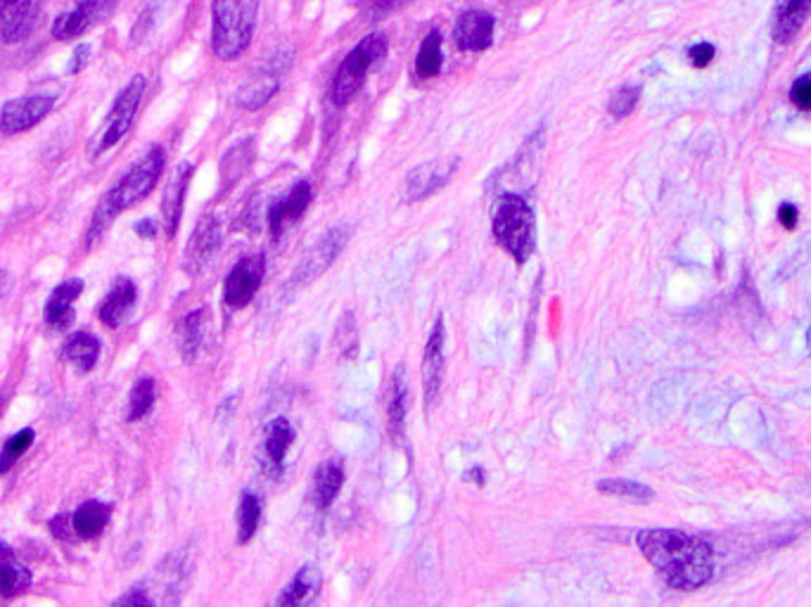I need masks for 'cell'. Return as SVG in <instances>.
<instances>
[{
    "label": "cell",
    "instance_id": "cell-1",
    "mask_svg": "<svg viewBox=\"0 0 811 607\" xmlns=\"http://www.w3.org/2000/svg\"><path fill=\"white\" fill-rule=\"evenodd\" d=\"M636 541L644 557L672 588L693 590L712 579L714 553L700 536L677 529H646Z\"/></svg>",
    "mask_w": 811,
    "mask_h": 607
},
{
    "label": "cell",
    "instance_id": "cell-2",
    "mask_svg": "<svg viewBox=\"0 0 811 607\" xmlns=\"http://www.w3.org/2000/svg\"><path fill=\"white\" fill-rule=\"evenodd\" d=\"M162 171H164V152L162 148H152L145 158L140 160L136 166H131L127 174L119 178L115 188L107 193L100 209L96 212V216H93L88 240H96L100 232L112 224L115 216L138 205L140 199H145L154 185H158Z\"/></svg>",
    "mask_w": 811,
    "mask_h": 607
},
{
    "label": "cell",
    "instance_id": "cell-3",
    "mask_svg": "<svg viewBox=\"0 0 811 607\" xmlns=\"http://www.w3.org/2000/svg\"><path fill=\"white\" fill-rule=\"evenodd\" d=\"M491 230L498 247H504L515 263H527L537 247V221L522 193H504L496 199Z\"/></svg>",
    "mask_w": 811,
    "mask_h": 607
},
{
    "label": "cell",
    "instance_id": "cell-4",
    "mask_svg": "<svg viewBox=\"0 0 811 607\" xmlns=\"http://www.w3.org/2000/svg\"><path fill=\"white\" fill-rule=\"evenodd\" d=\"M259 0H214L212 51L218 59H238L252 43Z\"/></svg>",
    "mask_w": 811,
    "mask_h": 607
},
{
    "label": "cell",
    "instance_id": "cell-5",
    "mask_svg": "<svg viewBox=\"0 0 811 607\" xmlns=\"http://www.w3.org/2000/svg\"><path fill=\"white\" fill-rule=\"evenodd\" d=\"M387 48L389 45L382 34H370L342 59L333 82V102L337 107H345L354 100L356 93L364 88L368 72L380 65L382 57L387 55Z\"/></svg>",
    "mask_w": 811,
    "mask_h": 607
},
{
    "label": "cell",
    "instance_id": "cell-6",
    "mask_svg": "<svg viewBox=\"0 0 811 607\" xmlns=\"http://www.w3.org/2000/svg\"><path fill=\"white\" fill-rule=\"evenodd\" d=\"M349 236L352 232L347 230V226H335L327 232H323V236L311 245L304 252V257L300 259L298 269H294L292 273V283L294 285L314 283L316 278H321L337 261L342 249H345V245L349 242Z\"/></svg>",
    "mask_w": 811,
    "mask_h": 607
},
{
    "label": "cell",
    "instance_id": "cell-7",
    "mask_svg": "<svg viewBox=\"0 0 811 607\" xmlns=\"http://www.w3.org/2000/svg\"><path fill=\"white\" fill-rule=\"evenodd\" d=\"M143 93H145V76H136V79H131V84L119 93L112 110H109L105 119V127L98 133L96 152L93 154H100L107 152L109 148H115L119 140L129 133L138 112V105L143 100Z\"/></svg>",
    "mask_w": 811,
    "mask_h": 607
},
{
    "label": "cell",
    "instance_id": "cell-8",
    "mask_svg": "<svg viewBox=\"0 0 811 607\" xmlns=\"http://www.w3.org/2000/svg\"><path fill=\"white\" fill-rule=\"evenodd\" d=\"M263 275H267V259L261 252L240 259L224 283V302L228 308L238 311L252 302L263 283Z\"/></svg>",
    "mask_w": 811,
    "mask_h": 607
},
{
    "label": "cell",
    "instance_id": "cell-9",
    "mask_svg": "<svg viewBox=\"0 0 811 607\" xmlns=\"http://www.w3.org/2000/svg\"><path fill=\"white\" fill-rule=\"evenodd\" d=\"M461 160L458 158H444V160H430L425 164L415 166L403 183V202L406 205H415L423 202L430 195L440 193L444 185L456 174Z\"/></svg>",
    "mask_w": 811,
    "mask_h": 607
},
{
    "label": "cell",
    "instance_id": "cell-10",
    "mask_svg": "<svg viewBox=\"0 0 811 607\" xmlns=\"http://www.w3.org/2000/svg\"><path fill=\"white\" fill-rule=\"evenodd\" d=\"M57 96L53 93H31V96L10 100L0 110V129L6 133H22L34 129L53 112Z\"/></svg>",
    "mask_w": 811,
    "mask_h": 607
},
{
    "label": "cell",
    "instance_id": "cell-11",
    "mask_svg": "<svg viewBox=\"0 0 811 607\" xmlns=\"http://www.w3.org/2000/svg\"><path fill=\"white\" fill-rule=\"evenodd\" d=\"M311 199H314V185L309 181H300L294 183L285 195H280L271 202L269 230L273 240L283 238L285 232L302 219L311 205Z\"/></svg>",
    "mask_w": 811,
    "mask_h": 607
},
{
    "label": "cell",
    "instance_id": "cell-12",
    "mask_svg": "<svg viewBox=\"0 0 811 607\" xmlns=\"http://www.w3.org/2000/svg\"><path fill=\"white\" fill-rule=\"evenodd\" d=\"M117 0H79L69 12H62L53 24V36L60 41L79 39L88 29L100 24L115 10Z\"/></svg>",
    "mask_w": 811,
    "mask_h": 607
},
{
    "label": "cell",
    "instance_id": "cell-13",
    "mask_svg": "<svg viewBox=\"0 0 811 607\" xmlns=\"http://www.w3.org/2000/svg\"><path fill=\"white\" fill-rule=\"evenodd\" d=\"M444 342H446V328H444V318L440 316L434 321L430 337L425 342V351H423V389H425V403L428 409H432V403L440 397L442 389V380H444Z\"/></svg>",
    "mask_w": 811,
    "mask_h": 607
},
{
    "label": "cell",
    "instance_id": "cell-14",
    "mask_svg": "<svg viewBox=\"0 0 811 607\" xmlns=\"http://www.w3.org/2000/svg\"><path fill=\"white\" fill-rule=\"evenodd\" d=\"M496 20L494 14L485 10H467L463 12L454 26V43L463 53H482L487 51L494 41Z\"/></svg>",
    "mask_w": 811,
    "mask_h": 607
},
{
    "label": "cell",
    "instance_id": "cell-15",
    "mask_svg": "<svg viewBox=\"0 0 811 607\" xmlns=\"http://www.w3.org/2000/svg\"><path fill=\"white\" fill-rule=\"evenodd\" d=\"M292 442H294V427L288 418H275L267 425V430H263L259 460L263 465V470L269 473V477H280V473H283V463Z\"/></svg>",
    "mask_w": 811,
    "mask_h": 607
},
{
    "label": "cell",
    "instance_id": "cell-16",
    "mask_svg": "<svg viewBox=\"0 0 811 607\" xmlns=\"http://www.w3.org/2000/svg\"><path fill=\"white\" fill-rule=\"evenodd\" d=\"M218 245H221V226L214 216H205L193 232V238L185 249V271L191 275H197L202 269H207V263L216 257Z\"/></svg>",
    "mask_w": 811,
    "mask_h": 607
},
{
    "label": "cell",
    "instance_id": "cell-17",
    "mask_svg": "<svg viewBox=\"0 0 811 607\" xmlns=\"http://www.w3.org/2000/svg\"><path fill=\"white\" fill-rule=\"evenodd\" d=\"M39 0H0V41L20 43L31 34Z\"/></svg>",
    "mask_w": 811,
    "mask_h": 607
},
{
    "label": "cell",
    "instance_id": "cell-18",
    "mask_svg": "<svg viewBox=\"0 0 811 607\" xmlns=\"http://www.w3.org/2000/svg\"><path fill=\"white\" fill-rule=\"evenodd\" d=\"M411 409V387H409V372L406 366H397L392 372V380L387 387V430L392 434V440L399 442L403 437L406 427V413Z\"/></svg>",
    "mask_w": 811,
    "mask_h": 607
},
{
    "label": "cell",
    "instance_id": "cell-19",
    "mask_svg": "<svg viewBox=\"0 0 811 607\" xmlns=\"http://www.w3.org/2000/svg\"><path fill=\"white\" fill-rule=\"evenodd\" d=\"M193 178V166L188 162H183L174 176H171L166 191H164V199H162V216H164V230L166 238H174L181 216H183V205H185V193H188V185Z\"/></svg>",
    "mask_w": 811,
    "mask_h": 607
},
{
    "label": "cell",
    "instance_id": "cell-20",
    "mask_svg": "<svg viewBox=\"0 0 811 607\" xmlns=\"http://www.w3.org/2000/svg\"><path fill=\"white\" fill-rule=\"evenodd\" d=\"M82 292H84L82 280H65V283L53 290L48 304H45V323H48V328L57 333L69 328L76 316L74 302L79 300Z\"/></svg>",
    "mask_w": 811,
    "mask_h": 607
},
{
    "label": "cell",
    "instance_id": "cell-21",
    "mask_svg": "<svg viewBox=\"0 0 811 607\" xmlns=\"http://www.w3.org/2000/svg\"><path fill=\"white\" fill-rule=\"evenodd\" d=\"M138 290L131 278H117V283L109 290L107 297L100 304V321L109 328H117L127 316L131 314V308L136 304Z\"/></svg>",
    "mask_w": 811,
    "mask_h": 607
},
{
    "label": "cell",
    "instance_id": "cell-22",
    "mask_svg": "<svg viewBox=\"0 0 811 607\" xmlns=\"http://www.w3.org/2000/svg\"><path fill=\"white\" fill-rule=\"evenodd\" d=\"M321 570L316 565H304L298 574H294L292 582L283 588V594L275 598V605L285 607V605H311L318 594H321Z\"/></svg>",
    "mask_w": 811,
    "mask_h": 607
},
{
    "label": "cell",
    "instance_id": "cell-23",
    "mask_svg": "<svg viewBox=\"0 0 811 607\" xmlns=\"http://www.w3.org/2000/svg\"><path fill=\"white\" fill-rule=\"evenodd\" d=\"M345 487V468H342L339 460H325L316 468L314 475V503L318 510H327L333 503L337 494Z\"/></svg>",
    "mask_w": 811,
    "mask_h": 607
},
{
    "label": "cell",
    "instance_id": "cell-24",
    "mask_svg": "<svg viewBox=\"0 0 811 607\" xmlns=\"http://www.w3.org/2000/svg\"><path fill=\"white\" fill-rule=\"evenodd\" d=\"M31 586V572L14 557L12 549L0 543V596L14 598Z\"/></svg>",
    "mask_w": 811,
    "mask_h": 607
},
{
    "label": "cell",
    "instance_id": "cell-25",
    "mask_svg": "<svg viewBox=\"0 0 811 607\" xmlns=\"http://www.w3.org/2000/svg\"><path fill=\"white\" fill-rule=\"evenodd\" d=\"M109 518H112V508L100 501H86L72 516V529L79 539H86V541L98 539L105 532V527L109 524Z\"/></svg>",
    "mask_w": 811,
    "mask_h": 607
},
{
    "label": "cell",
    "instance_id": "cell-26",
    "mask_svg": "<svg viewBox=\"0 0 811 607\" xmlns=\"http://www.w3.org/2000/svg\"><path fill=\"white\" fill-rule=\"evenodd\" d=\"M205 323H207L205 308L191 311V314L179 323L176 339H179V351L185 364H193L197 359V354L202 349V339H205Z\"/></svg>",
    "mask_w": 811,
    "mask_h": 607
},
{
    "label": "cell",
    "instance_id": "cell-27",
    "mask_svg": "<svg viewBox=\"0 0 811 607\" xmlns=\"http://www.w3.org/2000/svg\"><path fill=\"white\" fill-rule=\"evenodd\" d=\"M278 76L275 74H259V76H252V79L245 82L240 86V90L236 93V102L238 107H242V110L247 112H255V110H261L263 105H267L278 90Z\"/></svg>",
    "mask_w": 811,
    "mask_h": 607
},
{
    "label": "cell",
    "instance_id": "cell-28",
    "mask_svg": "<svg viewBox=\"0 0 811 607\" xmlns=\"http://www.w3.org/2000/svg\"><path fill=\"white\" fill-rule=\"evenodd\" d=\"M809 14H811V0H786L781 10H778L776 31H774L776 41L778 43L792 41L800 34V29L809 20Z\"/></svg>",
    "mask_w": 811,
    "mask_h": 607
},
{
    "label": "cell",
    "instance_id": "cell-29",
    "mask_svg": "<svg viewBox=\"0 0 811 607\" xmlns=\"http://www.w3.org/2000/svg\"><path fill=\"white\" fill-rule=\"evenodd\" d=\"M98 356H100V342L88 335V333H76L67 339L65 345V359L74 366L79 368L82 372H88L96 368L98 364Z\"/></svg>",
    "mask_w": 811,
    "mask_h": 607
},
{
    "label": "cell",
    "instance_id": "cell-30",
    "mask_svg": "<svg viewBox=\"0 0 811 607\" xmlns=\"http://www.w3.org/2000/svg\"><path fill=\"white\" fill-rule=\"evenodd\" d=\"M252 158H255L252 138L242 140L240 145H236L226 154L224 162H221V188L224 191H228L230 185H236L242 178V174L249 169V164H252Z\"/></svg>",
    "mask_w": 811,
    "mask_h": 607
},
{
    "label": "cell",
    "instance_id": "cell-31",
    "mask_svg": "<svg viewBox=\"0 0 811 607\" xmlns=\"http://www.w3.org/2000/svg\"><path fill=\"white\" fill-rule=\"evenodd\" d=\"M442 65H444L442 34L436 29H432L425 36L423 45H420V53L415 57V74L420 76V79H434V76L442 72Z\"/></svg>",
    "mask_w": 811,
    "mask_h": 607
},
{
    "label": "cell",
    "instance_id": "cell-32",
    "mask_svg": "<svg viewBox=\"0 0 811 607\" xmlns=\"http://www.w3.org/2000/svg\"><path fill=\"white\" fill-rule=\"evenodd\" d=\"M261 522V498L252 491H242L238 503V543L247 546L257 536Z\"/></svg>",
    "mask_w": 811,
    "mask_h": 607
},
{
    "label": "cell",
    "instance_id": "cell-33",
    "mask_svg": "<svg viewBox=\"0 0 811 607\" xmlns=\"http://www.w3.org/2000/svg\"><path fill=\"white\" fill-rule=\"evenodd\" d=\"M596 489L603 496H613V498H621V501L629 503H650L655 498V491L641 481H631V479H601Z\"/></svg>",
    "mask_w": 811,
    "mask_h": 607
},
{
    "label": "cell",
    "instance_id": "cell-34",
    "mask_svg": "<svg viewBox=\"0 0 811 607\" xmlns=\"http://www.w3.org/2000/svg\"><path fill=\"white\" fill-rule=\"evenodd\" d=\"M154 399H158V387H154V380L140 378L129 394V409H127L129 423H136V420L145 418L154 407Z\"/></svg>",
    "mask_w": 811,
    "mask_h": 607
},
{
    "label": "cell",
    "instance_id": "cell-35",
    "mask_svg": "<svg viewBox=\"0 0 811 607\" xmlns=\"http://www.w3.org/2000/svg\"><path fill=\"white\" fill-rule=\"evenodd\" d=\"M335 349L339 354V359H345V361H354L358 356V325H356L354 311H345L337 323Z\"/></svg>",
    "mask_w": 811,
    "mask_h": 607
},
{
    "label": "cell",
    "instance_id": "cell-36",
    "mask_svg": "<svg viewBox=\"0 0 811 607\" xmlns=\"http://www.w3.org/2000/svg\"><path fill=\"white\" fill-rule=\"evenodd\" d=\"M31 442H34V430L26 427L18 434H12V437L6 442L3 451H0V475H6L12 468V465L26 454V448L31 446Z\"/></svg>",
    "mask_w": 811,
    "mask_h": 607
},
{
    "label": "cell",
    "instance_id": "cell-37",
    "mask_svg": "<svg viewBox=\"0 0 811 607\" xmlns=\"http://www.w3.org/2000/svg\"><path fill=\"white\" fill-rule=\"evenodd\" d=\"M638 98H641V88L638 86H624L619 88L615 96L610 98V105H607V110H610V115L615 119H624L629 117L634 112V107L638 105Z\"/></svg>",
    "mask_w": 811,
    "mask_h": 607
},
{
    "label": "cell",
    "instance_id": "cell-38",
    "mask_svg": "<svg viewBox=\"0 0 811 607\" xmlns=\"http://www.w3.org/2000/svg\"><path fill=\"white\" fill-rule=\"evenodd\" d=\"M406 3H411V0H368L366 14L370 20H385L387 14L401 10Z\"/></svg>",
    "mask_w": 811,
    "mask_h": 607
},
{
    "label": "cell",
    "instance_id": "cell-39",
    "mask_svg": "<svg viewBox=\"0 0 811 607\" xmlns=\"http://www.w3.org/2000/svg\"><path fill=\"white\" fill-rule=\"evenodd\" d=\"M790 98H792L794 105L800 107V110H804V112L811 110V79H809V76H804V79H800V82H794V86L790 90Z\"/></svg>",
    "mask_w": 811,
    "mask_h": 607
},
{
    "label": "cell",
    "instance_id": "cell-40",
    "mask_svg": "<svg viewBox=\"0 0 811 607\" xmlns=\"http://www.w3.org/2000/svg\"><path fill=\"white\" fill-rule=\"evenodd\" d=\"M689 57H691V65H693V67L703 69V67H707L710 62H712V57H714V48H712L710 43H698V45H693V48L689 51Z\"/></svg>",
    "mask_w": 811,
    "mask_h": 607
},
{
    "label": "cell",
    "instance_id": "cell-41",
    "mask_svg": "<svg viewBox=\"0 0 811 607\" xmlns=\"http://www.w3.org/2000/svg\"><path fill=\"white\" fill-rule=\"evenodd\" d=\"M88 59H90V45H88V43L76 45V48H74V55H72V62H69V67H67V72H69V74H79V72L88 65Z\"/></svg>",
    "mask_w": 811,
    "mask_h": 607
},
{
    "label": "cell",
    "instance_id": "cell-42",
    "mask_svg": "<svg viewBox=\"0 0 811 607\" xmlns=\"http://www.w3.org/2000/svg\"><path fill=\"white\" fill-rule=\"evenodd\" d=\"M117 603L119 605H152L154 600L145 594V588H133L127 596H121Z\"/></svg>",
    "mask_w": 811,
    "mask_h": 607
},
{
    "label": "cell",
    "instance_id": "cell-43",
    "mask_svg": "<svg viewBox=\"0 0 811 607\" xmlns=\"http://www.w3.org/2000/svg\"><path fill=\"white\" fill-rule=\"evenodd\" d=\"M798 219H800V216H798V207H794V205H788V202H786V205L778 209V221L783 224V228L792 230L794 226H798Z\"/></svg>",
    "mask_w": 811,
    "mask_h": 607
},
{
    "label": "cell",
    "instance_id": "cell-44",
    "mask_svg": "<svg viewBox=\"0 0 811 607\" xmlns=\"http://www.w3.org/2000/svg\"><path fill=\"white\" fill-rule=\"evenodd\" d=\"M136 232H138L140 238H154V236H158V224L150 221V219L138 221L136 224Z\"/></svg>",
    "mask_w": 811,
    "mask_h": 607
},
{
    "label": "cell",
    "instance_id": "cell-45",
    "mask_svg": "<svg viewBox=\"0 0 811 607\" xmlns=\"http://www.w3.org/2000/svg\"><path fill=\"white\" fill-rule=\"evenodd\" d=\"M485 475H487V473H485V468H473L471 473L465 475V479H467V481H475L477 487H485V481H487V477H485Z\"/></svg>",
    "mask_w": 811,
    "mask_h": 607
},
{
    "label": "cell",
    "instance_id": "cell-46",
    "mask_svg": "<svg viewBox=\"0 0 811 607\" xmlns=\"http://www.w3.org/2000/svg\"><path fill=\"white\" fill-rule=\"evenodd\" d=\"M6 290H8V275L3 271H0V297H3Z\"/></svg>",
    "mask_w": 811,
    "mask_h": 607
}]
</instances>
